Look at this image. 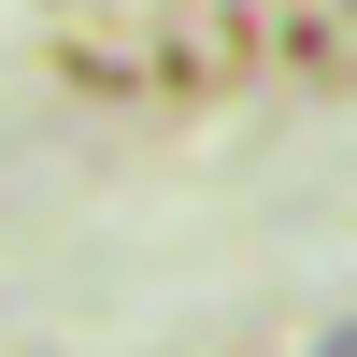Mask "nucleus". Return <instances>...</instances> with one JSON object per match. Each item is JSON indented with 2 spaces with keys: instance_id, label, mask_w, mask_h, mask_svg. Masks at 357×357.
Listing matches in <instances>:
<instances>
[{
  "instance_id": "1",
  "label": "nucleus",
  "mask_w": 357,
  "mask_h": 357,
  "mask_svg": "<svg viewBox=\"0 0 357 357\" xmlns=\"http://www.w3.org/2000/svg\"><path fill=\"white\" fill-rule=\"evenodd\" d=\"M314 357H357V329H329V343H314Z\"/></svg>"
}]
</instances>
